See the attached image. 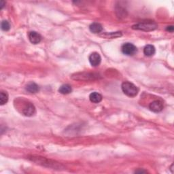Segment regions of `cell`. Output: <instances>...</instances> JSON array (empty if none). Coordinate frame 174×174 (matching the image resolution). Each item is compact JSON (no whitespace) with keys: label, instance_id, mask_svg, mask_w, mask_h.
<instances>
[{"label":"cell","instance_id":"cell-1","mask_svg":"<svg viewBox=\"0 0 174 174\" xmlns=\"http://www.w3.org/2000/svg\"><path fill=\"white\" fill-rule=\"evenodd\" d=\"M121 88L126 95L129 97H135L138 94L139 89L134 84L130 82H124L121 85Z\"/></svg>","mask_w":174,"mask_h":174},{"label":"cell","instance_id":"cell-2","mask_svg":"<svg viewBox=\"0 0 174 174\" xmlns=\"http://www.w3.org/2000/svg\"><path fill=\"white\" fill-rule=\"evenodd\" d=\"M99 74L89 72H79L73 74L71 78L75 80L80 81H88L93 80L99 78Z\"/></svg>","mask_w":174,"mask_h":174},{"label":"cell","instance_id":"cell-3","mask_svg":"<svg viewBox=\"0 0 174 174\" xmlns=\"http://www.w3.org/2000/svg\"><path fill=\"white\" fill-rule=\"evenodd\" d=\"M158 27L157 25L154 22H144L133 25L132 28L136 30H141L144 31H154Z\"/></svg>","mask_w":174,"mask_h":174},{"label":"cell","instance_id":"cell-4","mask_svg":"<svg viewBox=\"0 0 174 174\" xmlns=\"http://www.w3.org/2000/svg\"><path fill=\"white\" fill-rule=\"evenodd\" d=\"M121 51L125 55L132 56L137 52V48L131 43H125L121 47Z\"/></svg>","mask_w":174,"mask_h":174},{"label":"cell","instance_id":"cell-5","mask_svg":"<svg viewBox=\"0 0 174 174\" xmlns=\"http://www.w3.org/2000/svg\"><path fill=\"white\" fill-rule=\"evenodd\" d=\"M22 113L26 116H32L36 114V107L31 103L25 102L22 109Z\"/></svg>","mask_w":174,"mask_h":174},{"label":"cell","instance_id":"cell-6","mask_svg":"<svg viewBox=\"0 0 174 174\" xmlns=\"http://www.w3.org/2000/svg\"><path fill=\"white\" fill-rule=\"evenodd\" d=\"M88 59H89L91 65L93 66V67H97V66L99 65L101 61H102V57H101L100 55L98 52L91 53Z\"/></svg>","mask_w":174,"mask_h":174},{"label":"cell","instance_id":"cell-7","mask_svg":"<svg viewBox=\"0 0 174 174\" xmlns=\"http://www.w3.org/2000/svg\"><path fill=\"white\" fill-rule=\"evenodd\" d=\"M149 107L151 111L158 113L161 112L163 110V104L160 101L156 100L150 104Z\"/></svg>","mask_w":174,"mask_h":174},{"label":"cell","instance_id":"cell-8","mask_svg":"<svg viewBox=\"0 0 174 174\" xmlns=\"http://www.w3.org/2000/svg\"><path fill=\"white\" fill-rule=\"evenodd\" d=\"M28 37H29L30 42L33 44H39L41 42V40H42V36H40V33L36 32V31H30L28 33Z\"/></svg>","mask_w":174,"mask_h":174},{"label":"cell","instance_id":"cell-9","mask_svg":"<svg viewBox=\"0 0 174 174\" xmlns=\"http://www.w3.org/2000/svg\"><path fill=\"white\" fill-rule=\"evenodd\" d=\"M89 99L91 102L95 103H100L102 101V95L101 94L97 92H93L90 94L89 95Z\"/></svg>","mask_w":174,"mask_h":174},{"label":"cell","instance_id":"cell-10","mask_svg":"<svg viewBox=\"0 0 174 174\" xmlns=\"http://www.w3.org/2000/svg\"><path fill=\"white\" fill-rule=\"evenodd\" d=\"M89 29L93 33H99L103 30L102 25L98 23H93L89 26Z\"/></svg>","mask_w":174,"mask_h":174},{"label":"cell","instance_id":"cell-11","mask_svg":"<svg viewBox=\"0 0 174 174\" xmlns=\"http://www.w3.org/2000/svg\"><path fill=\"white\" fill-rule=\"evenodd\" d=\"M99 36L104 37V38H110V39H114L116 38V37L122 36V33L121 31H118V32H110V33H103L102 35H99Z\"/></svg>","mask_w":174,"mask_h":174},{"label":"cell","instance_id":"cell-12","mask_svg":"<svg viewBox=\"0 0 174 174\" xmlns=\"http://www.w3.org/2000/svg\"><path fill=\"white\" fill-rule=\"evenodd\" d=\"M26 90L31 93H36L40 91V87L35 82H31L27 85Z\"/></svg>","mask_w":174,"mask_h":174},{"label":"cell","instance_id":"cell-13","mask_svg":"<svg viewBox=\"0 0 174 174\" xmlns=\"http://www.w3.org/2000/svg\"><path fill=\"white\" fill-rule=\"evenodd\" d=\"M72 87L68 84H63L62 86L60 87V88H59V92L63 95L69 94L70 93H72Z\"/></svg>","mask_w":174,"mask_h":174},{"label":"cell","instance_id":"cell-14","mask_svg":"<svg viewBox=\"0 0 174 174\" xmlns=\"http://www.w3.org/2000/svg\"><path fill=\"white\" fill-rule=\"evenodd\" d=\"M144 53L145 56H151L154 55L155 53V48L153 45H147L145 46L144 49Z\"/></svg>","mask_w":174,"mask_h":174},{"label":"cell","instance_id":"cell-15","mask_svg":"<svg viewBox=\"0 0 174 174\" xmlns=\"http://www.w3.org/2000/svg\"><path fill=\"white\" fill-rule=\"evenodd\" d=\"M8 101V94L6 91H2L0 93V104L1 106L4 105Z\"/></svg>","mask_w":174,"mask_h":174},{"label":"cell","instance_id":"cell-16","mask_svg":"<svg viewBox=\"0 0 174 174\" xmlns=\"http://www.w3.org/2000/svg\"><path fill=\"white\" fill-rule=\"evenodd\" d=\"M1 27H2V29L3 31H8L9 29H10V24H9L8 22L7 21H3L2 22V24H1Z\"/></svg>","mask_w":174,"mask_h":174},{"label":"cell","instance_id":"cell-17","mask_svg":"<svg viewBox=\"0 0 174 174\" xmlns=\"http://www.w3.org/2000/svg\"><path fill=\"white\" fill-rule=\"evenodd\" d=\"M166 30L167 31H169V32H173V30H174V27H173V26H172H172H168L167 27Z\"/></svg>","mask_w":174,"mask_h":174},{"label":"cell","instance_id":"cell-18","mask_svg":"<svg viewBox=\"0 0 174 174\" xmlns=\"http://www.w3.org/2000/svg\"><path fill=\"white\" fill-rule=\"evenodd\" d=\"M5 4H6V3L4 1L1 2V9H3V8H4V6Z\"/></svg>","mask_w":174,"mask_h":174},{"label":"cell","instance_id":"cell-19","mask_svg":"<svg viewBox=\"0 0 174 174\" xmlns=\"http://www.w3.org/2000/svg\"><path fill=\"white\" fill-rule=\"evenodd\" d=\"M135 173H145V171H136Z\"/></svg>","mask_w":174,"mask_h":174}]
</instances>
